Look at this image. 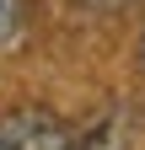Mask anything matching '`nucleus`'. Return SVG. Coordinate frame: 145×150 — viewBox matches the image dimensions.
Masks as SVG:
<instances>
[{"instance_id":"1","label":"nucleus","mask_w":145,"mask_h":150,"mask_svg":"<svg viewBox=\"0 0 145 150\" xmlns=\"http://www.w3.org/2000/svg\"><path fill=\"white\" fill-rule=\"evenodd\" d=\"M0 139L11 150H70V123L43 107H6L0 112Z\"/></svg>"},{"instance_id":"2","label":"nucleus","mask_w":145,"mask_h":150,"mask_svg":"<svg viewBox=\"0 0 145 150\" xmlns=\"http://www.w3.org/2000/svg\"><path fill=\"white\" fill-rule=\"evenodd\" d=\"M16 32H22V0H0V43H11Z\"/></svg>"},{"instance_id":"3","label":"nucleus","mask_w":145,"mask_h":150,"mask_svg":"<svg viewBox=\"0 0 145 150\" xmlns=\"http://www.w3.org/2000/svg\"><path fill=\"white\" fill-rule=\"evenodd\" d=\"M140 64H145V38H140Z\"/></svg>"},{"instance_id":"4","label":"nucleus","mask_w":145,"mask_h":150,"mask_svg":"<svg viewBox=\"0 0 145 150\" xmlns=\"http://www.w3.org/2000/svg\"><path fill=\"white\" fill-rule=\"evenodd\" d=\"M0 150H11V145H6V139H0Z\"/></svg>"}]
</instances>
